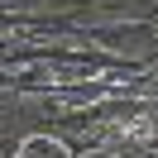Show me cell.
Listing matches in <instances>:
<instances>
[{"mask_svg":"<svg viewBox=\"0 0 158 158\" xmlns=\"http://www.w3.org/2000/svg\"><path fill=\"white\" fill-rule=\"evenodd\" d=\"M19 158H77L67 148V139H58V134H29L19 144Z\"/></svg>","mask_w":158,"mask_h":158,"instance_id":"1","label":"cell"}]
</instances>
